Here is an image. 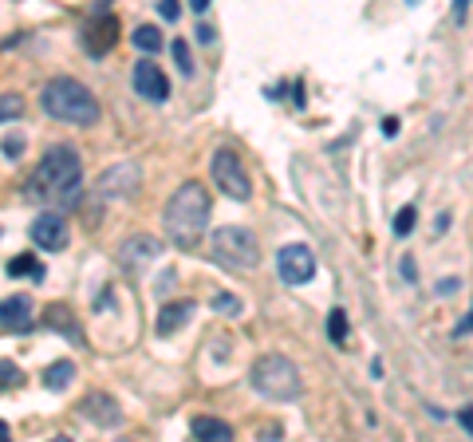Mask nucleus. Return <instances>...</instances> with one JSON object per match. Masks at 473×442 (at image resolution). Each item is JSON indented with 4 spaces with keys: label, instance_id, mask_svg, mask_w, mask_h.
Here are the masks:
<instances>
[{
    "label": "nucleus",
    "instance_id": "nucleus-6",
    "mask_svg": "<svg viewBox=\"0 0 473 442\" xmlns=\"http://www.w3.org/2000/svg\"><path fill=\"white\" fill-rule=\"evenodd\" d=\"M115 40H118V16L111 13L107 0H95L91 16L83 20V28H79V44L88 56H107V52L115 48Z\"/></svg>",
    "mask_w": 473,
    "mask_h": 442
},
{
    "label": "nucleus",
    "instance_id": "nucleus-19",
    "mask_svg": "<svg viewBox=\"0 0 473 442\" xmlns=\"http://www.w3.org/2000/svg\"><path fill=\"white\" fill-rule=\"evenodd\" d=\"M8 277H32V280H44V265H40L32 253H16L13 261H8Z\"/></svg>",
    "mask_w": 473,
    "mask_h": 442
},
{
    "label": "nucleus",
    "instance_id": "nucleus-7",
    "mask_svg": "<svg viewBox=\"0 0 473 442\" xmlns=\"http://www.w3.org/2000/svg\"><path fill=\"white\" fill-rule=\"evenodd\" d=\"M209 174H213V186H218L225 198H233V202H249L253 198V182H249V174H245V163L236 158V150L221 146L218 155H213V163H209Z\"/></svg>",
    "mask_w": 473,
    "mask_h": 442
},
{
    "label": "nucleus",
    "instance_id": "nucleus-15",
    "mask_svg": "<svg viewBox=\"0 0 473 442\" xmlns=\"http://www.w3.org/2000/svg\"><path fill=\"white\" fill-rule=\"evenodd\" d=\"M190 430L198 442H233V427L225 423V418H213V415H198L190 423Z\"/></svg>",
    "mask_w": 473,
    "mask_h": 442
},
{
    "label": "nucleus",
    "instance_id": "nucleus-17",
    "mask_svg": "<svg viewBox=\"0 0 473 442\" xmlns=\"http://www.w3.org/2000/svg\"><path fill=\"white\" fill-rule=\"evenodd\" d=\"M44 324L56 328V332H63V336L75 340V343H83V332H79V324H71V308H68V305H51V308L44 312Z\"/></svg>",
    "mask_w": 473,
    "mask_h": 442
},
{
    "label": "nucleus",
    "instance_id": "nucleus-14",
    "mask_svg": "<svg viewBox=\"0 0 473 442\" xmlns=\"http://www.w3.org/2000/svg\"><path fill=\"white\" fill-rule=\"evenodd\" d=\"M193 312H198V305H193V300H174V305H166L162 312H158V324H154V332L158 336H174V332H181L186 328V320L193 316Z\"/></svg>",
    "mask_w": 473,
    "mask_h": 442
},
{
    "label": "nucleus",
    "instance_id": "nucleus-29",
    "mask_svg": "<svg viewBox=\"0 0 473 442\" xmlns=\"http://www.w3.org/2000/svg\"><path fill=\"white\" fill-rule=\"evenodd\" d=\"M193 36H198V44H213V40H218V32H213L209 24H198V32H193Z\"/></svg>",
    "mask_w": 473,
    "mask_h": 442
},
{
    "label": "nucleus",
    "instance_id": "nucleus-31",
    "mask_svg": "<svg viewBox=\"0 0 473 442\" xmlns=\"http://www.w3.org/2000/svg\"><path fill=\"white\" fill-rule=\"evenodd\" d=\"M454 288H461V280H442V285H438V293H442V296H450V293H454Z\"/></svg>",
    "mask_w": 473,
    "mask_h": 442
},
{
    "label": "nucleus",
    "instance_id": "nucleus-10",
    "mask_svg": "<svg viewBox=\"0 0 473 442\" xmlns=\"http://www.w3.org/2000/svg\"><path fill=\"white\" fill-rule=\"evenodd\" d=\"M276 268H281L284 285H308L316 277V253L308 245H284L281 257H276Z\"/></svg>",
    "mask_w": 473,
    "mask_h": 442
},
{
    "label": "nucleus",
    "instance_id": "nucleus-33",
    "mask_svg": "<svg viewBox=\"0 0 473 442\" xmlns=\"http://www.w3.org/2000/svg\"><path fill=\"white\" fill-rule=\"evenodd\" d=\"M190 8H193V13H198V16H206V8H209V0H190Z\"/></svg>",
    "mask_w": 473,
    "mask_h": 442
},
{
    "label": "nucleus",
    "instance_id": "nucleus-30",
    "mask_svg": "<svg viewBox=\"0 0 473 442\" xmlns=\"http://www.w3.org/2000/svg\"><path fill=\"white\" fill-rule=\"evenodd\" d=\"M383 135H386V138L399 135V118H386V123H383Z\"/></svg>",
    "mask_w": 473,
    "mask_h": 442
},
{
    "label": "nucleus",
    "instance_id": "nucleus-24",
    "mask_svg": "<svg viewBox=\"0 0 473 442\" xmlns=\"http://www.w3.org/2000/svg\"><path fill=\"white\" fill-rule=\"evenodd\" d=\"M170 52H174V63H178V71L190 80V75H193V56H190L186 40H174V48H170Z\"/></svg>",
    "mask_w": 473,
    "mask_h": 442
},
{
    "label": "nucleus",
    "instance_id": "nucleus-20",
    "mask_svg": "<svg viewBox=\"0 0 473 442\" xmlns=\"http://www.w3.org/2000/svg\"><path fill=\"white\" fill-rule=\"evenodd\" d=\"M134 48L146 52V56H154V52L162 48V32H158L154 24H138L134 28Z\"/></svg>",
    "mask_w": 473,
    "mask_h": 442
},
{
    "label": "nucleus",
    "instance_id": "nucleus-22",
    "mask_svg": "<svg viewBox=\"0 0 473 442\" xmlns=\"http://www.w3.org/2000/svg\"><path fill=\"white\" fill-rule=\"evenodd\" d=\"M414 221H418V210L414 206H403L399 213H394V237H411Z\"/></svg>",
    "mask_w": 473,
    "mask_h": 442
},
{
    "label": "nucleus",
    "instance_id": "nucleus-11",
    "mask_svg": "<svg viewBox=\"0 0 473 442\" xmlns=\"http://www.w3.org/2000/svg\"><path fill=\"white\" fill-rule=\"evenodd\" d=\"M131 83H134V91L143 95L146 103H166V95H170V80H166V71L158 68V63H150V60H138V63H134Z\"/></svg>",
    "mask_w": 473,
    "mask_h": 442
},
{
    "label": "nucleus",
    "instance_id": "nucleus-2",
    "mask_svg": "<svg viewBox=\"0 0 473 442\" xmlns=\"http://www.w3.org/2000/svg\"><path fill=\"white\" fill-rule=\"evenodd\" d=\"M209 210H213V202L201 182H186L181 190H174V198L162 210L170 241L178 249H198V241L206 237V225H209Z\"/></svg>",
    "mask_w": 473,
    "mask_h": 442
},
{
    "label": "nucleus",
    "instance_id": "nucleus-25",
    "mask_svg": "<svg viewBox=\"0 0 473 442\" xmlns=\"http://www.w3.org/2000/svg\"><path fill=\"white\" fill-rule=\"evenodd\" d=\"M20 111H24V99H20V95H0V123L20 118Z\"/></svg>",
    "mask_w": 473,
    "mask_h": 442
},
{
    "label": "nucleus",
    "instance_id": "nucleus-27",
    "mask_svg": "<svg viewBox=\"0 0 473 442\" xmlns=\"http://www.w3.org/2000/svg\"><path fill=\"white\" fill-rule=\"evenodd\" d=\"M5 155H8V158H20V155H24V138H20V135H8V138H5Z\"/></svg>",
    "mask_w": 473,
    "mask_h": 442
},
{
    "label": "nucleus",
    "instance_id": "nucleus-23",
    "mask_svg": "<svg viewBox=\"0 0 473 442\" xmlns=\"http://www.w3.org/2000/svg\"><path fill=\"white\" fill-rule=\"evenodd\" d=\"M16 383H24V371H20L13 360H0V391H8V387H16Z\"/></svg>",
    "mask_w": 473,
    "mask_h": 442
},
{
    "label": "nucleus",
    "instance_id": "nucleus-18",
    "mask_svg": "<svg viewBox=\"0 0 473 442\" xmlns=\"http://www.w3.org/2000/svg\"><path fill=\"white\" fill-rule=\"evenodd\" d=\"M71 380H75V363L71 360H60V363H51V368H44V387H48V391H68Z\"/></svg>",
    "mask_w": 473,
    "mask_h": 442
},
{
    "label": "nucleus",
    "instance_id": "nucleus-8",
    "mask_svg": "<svg viewBox=\"0 0 473 442\" xmlns=\"http://www.w3.org/2000/svg\"><path fill=\"white\" fill-rule=\"evenodd\" d=\"M143 186V166L138 163H115L111 170H103L99 182H95V193L99 198H131V193Z\"/></svg>",
    "mask_w": 473,
    "mask_h": 442
},
{
    "label": "nucleus",
    "instance_id": "nucleus-9",
    "mask_svg": "<svg viewBox=\"0 0 473 442\" xmlns=\"http://www.w3.org/2000/svg\"><path fill=\"white\" fill-rule=\"evenodd\" d=\"M28 233H32V241H36L40 249H48V253H60V249H68V241H71L68 218H63V213H56V210L40 213V218L28 225Z\"/></svg>",
    "mask_w": 473,
    "mask_h": 442
},
{
    "label": "nucleus",
    "instance_id": "nucleus-3",
    "mask_svg": "<svg viewBox=\"0 0 473 442\" xmlns=\"http://www.w3.org/2000/svg\"><path fill=\"white\" fill-rule=\"evenodd\" d=\"M40 107H44L51 118L71 123V127L99 123V99L91 95V88H83L79 80H68V75L44 83V91H40Z\"/></svg>",
    "mask_w": 473,
    "mask_h": 442
},
{
    "label": "nucleus",
    "instance_id": "nucleus-36",
    "mask_svg": "<svg viewBox=\"0 0 473 442\" xmlns=\"http://www.w3.org/2000/svg\"><path fill=\"white\" fill-rule=\"evenodd\" d=\"M51 442H71V438H68V435H60V438H51Z\"/></svg>",
    "mask_w": 473,
    "mask_h": 442
},
{
    "label": "nucleus",
    "instance_id": "nucleus-16",
    "mask_svg": "<svg viewBox=\"0 0 473 442\" xmlns=\"http://www.w3.org/2000/svg\"><path fill=\"white\" fill-rule=\"evenodd\" d=\"M83 415H88L95 427H115L118 423V403L107 395H91L88 403H83Z\"/></svg>",
    "mask_w": 473,
    "mask_h": 442
},
{
    "label": "nucleus",
    "instance_id": "nucleus-21",
    "mask_svg": "<svg viewBox=\"0 0 473 442\" xmlns=\"http://www.w3.org/2000/svg\"><path fill=\"white\" fill-rule=\"evenodd\" d=\"M328 336L336 340V343H348V312H343V308H331V316H328Z\"/></svg>",
    "mask_w": 473,
    "mask_h": 442
},
{
    "label": "nucleus",
    "instance_id": "nucleus-5",
    "mask_svg": "<svg viewBox=\"0 0 473 442\" xmlns=\"http://www.w3.org/2000/svg\"><path fill=\"white\" fill-rule=\"evenodd\" d=\"M213 257L225 268H256L261 265V245L249 225H221L213 230Z\"/></svg>",
    "mask_w": 473,
    "mask_h": 442
},
{
    "label": "nucleus",
    "instance_id": "nucleus-1",
    "mask_svg": "<svg viewBox=\"0 0 473 442\" xmlns=\"http://www.w3.org/2000/svg\"><path fill=\"white\" fill-rule=\"evenodd\" d=\"M24 198L40 206H79L83 198V163L79 150L68 143H56L44 150L40 166L24 182Z\"/></svg>",
    "mask_w": 473,
    "mask_h": 442
},
{
    "label": "nucleus",
    "instance_id": "nucleus-26",
    "mask_svg": "<svg viewBox=\"0 0 473 442\" xmlns=\"http://www.w3.org/2000/svg\"><path fill=\"white\" fill-rule=\"evenodd\" d=\"M213 308H218V312H229V316H236V312H241V300L229 296V293H218V296H213Z\"/></svg>",
    "mask_w": 473,
    "mask_h": 442
},
{
    "label": "nucleus",
    "instance_id": "nucleus-13",
    "mask_svg": "<svg viewBox=\"0 0 473 442\" xmlns=\"http://www.w3.org/2000/svg\"><path fill=\"white\" fill-rule=\"evenodd\" d=\"M0 328H5V332H20V336H28V332L36 328V320H32V296L28 293H16V296L0 300Z\"/></svg>",
    "mask_w": 473,
    "mask_h": 442
},
{
    "label": "nucleus",
    "instance_id": "nucleus-4",
    "mask_svg": "<svg viewBox=\"0 0 473 442\" xmlns=\"http://www.w3.org/2000/svg\"><path fill=\"white\" fill-rule=\"evenodd\" d=\"M249 380L256 387V395L276 399V403H292L300 395V368L288 355H261V360L253 363Z\"/></svg>",
    "mask_w": 473,
    "mask_h": 442
},
{
    "label": "nucleus",
    "instance_id": "nucleus-28",
    "mask_svg": "<svg viewBox=\"0 0 473 442\" xmlns=\"http://www.w3.org/2000/svg\"><path fill=\"white\" fill-rule=\"evenodd\" d=\"M158 16H162V20H178L181 8L174 5V0H158Z\"/></svg>",
    "mask_w": 473,
    "mask_h": 442
},
{
    "label": "nucleus",
    "instance_id": "nucleus-32",
    "mask_svg": "<svg viewBox=\"0 0 473 442\" xmlns=\"http://www.w3.org/2000/svg\"><path fill=\"white\" fill-rule=\"evenodd\" d=\"M458 423H461V430L469 435V407H461V411H458Z\"/></svg>",
    "mask_w": 473,
    "mask_h": 442
},
{
    "label": "nucleus",
    "instance_id": "nucleus-35",
    "mask_svg": "<svg viewBox=\"0 0 473 442\" xmlns=\"http://www.w3.org/2000/svg\"><path fill=\"white\" fill-rule=\"evenodd\" d=\"M0 442H13V435H8V427H5V418H0Z\"/></svg>",
    "mask_w": 473,
    "mask_h": 442
},
{
    "label": "nucleus",
    "instance_id": "nucleus-12",
    "mask_svg": "<svg viewBox=\"0 0 473 442\" xmlns=\"http://www.w3.org/2000/svg\"><path fill=\"white\" fill-rule=\"evenodd\" d=\"M158 253H162V241H158V237L134 233V237H126V241L118 245V265H123L126 273H134V268H143V265L154 261Z\"/></svg>",
    "mask_w": 473,
    "mask_h": 442
},
{
    "label": "nucleus",
    "instance_id": "nucleus-34",
    "mask_svg": "<svg viewBox=\"0 0 473 442\" xmlns=\"http://www.w3.org/2000/svg\"><path fill=\"white\" fill-rule=\"evenodd\" d=\"M403 277L414 280V261H411V257H403Z\"/></svg>",
    "mask_w": 473,
    "mask_h": 442
}]
</instances>
